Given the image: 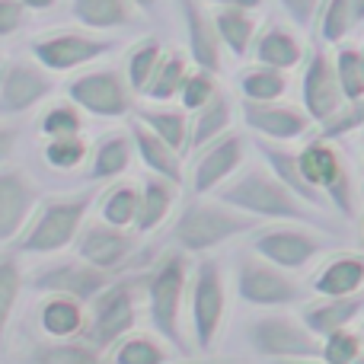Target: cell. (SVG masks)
Listing matches in <instances>:
<instances>
[{"label": "cell", "mask_w": 364, "mask_h": 364, "mask_svg": "<svg viewBox=\"0 0 364 364\" xmlns=\"http://www.w3.org/2000/svg\"><path fill=\"white\" fill-rule=\"evenodd\" d=\"M252 230V220L243 218V214H233L227 208H218V205H192L182 211V218L176 220V237L179 246L192 252H201V250H211V246L224 243V240L237 237V233H246Z\"/></svg>", "instance_id": "obj_3"}, {"label": "cell", "mask_w": 364, "mask_h": 364, "mask_svg": "<svg viewBox=\"0 0 364 364\" xmlns=\"http://www.w3.org/2000/svg\"><path fill=\"white\" fill-rule=\"evenodd\" d=\"M218 4H224V6H230V10H256L262 0H218Z\"/></svg>", "instance_id": "obj_49"}, {"label": "cell", "mask_w": 364, "mask_h": 364, "mask_svg": "<svg viewBox=\"0 0 364 364\" xmlns=\"http://www.w3.org/2000/svg\"><path fill=\"white\" fill-rule=\"evenodd\" d=\"M16 141H19V128L0 122V166H6V160L13 157V151H16Z\"/></svg>", "instance_id": "obj_48"}, {"label": "cell", "mask_w": 364, "mask_h": 364, "mask_svg": "<svg viewBox=\"0 0 364 364\" xmlns=\"http://www.w3.org/2000/svg\"><path fill=\"white\" fill-rule=\"evenodd\" d=\"M182 16H186V32H188V48H192V58L201 70L214 74L220 70V42L218 32H214V23L201 13L198 0H179Z\"/></svg>", "instance_id": "obj_19"}, {"label": "cell", "mask_w": 364, "mask_h": 364, "mask_svg": "<svg viewBox=\"0 0 364 364\" xmlns=\"http://www.w3.org/2000/svg\"><path fill=\"white\" fill-rule=\"evenodd\" d=\"M144 119V128H151L160 141L173 147V151H182L188 141V128H186V115L182 112H141Z\"/></svg>", "instance_id": "obj_40"}, {"label": "cell", "mask_w": 364, "mask_h": 364, "mask_svg": "<svg viewBox=\"0 0 364 364\" xmlns=\"http://www.w3.org/2000/svg\"><path fill=\"white\" fill-rule=\"evenodd\" d=\"M262 154L269 157V164L275 166L278 173H282V179L288 182L291 192H294L297 198L307 201V205H320V192H316V188L301 176V166H297V157H291V154H284V151H275V147H265V144H262Z\"/></svg>", "instance_id": "obj_36"}, {"label": "cell", "mask_w": 364, "mask_h": 364, "mask_svg": "<svg viewBox=\"0 0 364 364\" xmlns=\"http://www.w3.org/2000/svg\"><path fill=\"white\" fill-rule=\"evenodd\" d=\"M19 4H23L26 10H51L58 0H19Z\"/></svg>", "instance_id": "obj_50"}, {"label": "cell", "mask_w": 364, "mask_h": 364, "mask_svg": "<svg viewBox=\"0 0 364 364\" xmlns=\"http://www.w3.org/2000/svg\"><path fill=\"white\" fill-rule=\"evenodd\" d=\"M134 4H138V6H141V10H151V6H154V4H157V0H134Z\"/></svg>", "instance_id": "obj_52"}, {"label": "cell", "mask_w": 364, "mask_h": 364, "mask_svg": "<svg viewBox=\"0 0 364 364\" xmlns=\"http://www.w3.org/2000/svg\"><path fill=\"white\" fill-rule=\"evenodd\" d=\"M38 205V186L26 170L0 166V246L13 243L23 233L26 220Z\"/></svg>", "instance_id": "obj_11"}, {"label": "cell", "mask_w": 364, "mask_h": 364, "mask_svg": "<svg viewBox=\"0 0 364 364\" xmlns=\"http://www.w3.org/2000/svg\"><path fill=\"white\" fill-rule=\"evenodd\" d=\"M304 102H307V112L320 122L333 119L342 106V90H339V80H336V68L323 51H314V58L307 64V74H304Z\"/></svg>", "instance_id": "obj_14"}, {"label": "cell", "mask_w": 364, "mask_h": 364, "mask_svg": "<svg viewBox=\"0 0 364 364\" xmlns=\"http://www.w3.org/2000/svg\"><path fill=\"white\" fill-rule=\"evenodd\" d=\"M352 4V19L355 23H364V0H348Z\"/></svg>", "instance_id": "obj_51"}, {"label": "cell", "mask_w": 364, "mask_h": 364, "mask_svg": "<svg viewBox=\"0 0 364 364\" xmlns=\"http://www.w3.org/2000/svg\"><path fill=\"white\" fill-rule=\"evenodd\" d=\"M358 348H361L358 336L339 329V333H329V339H326V346L320 348V355H323V361L326 364H352L361 355Z\"/></svg>", "instance_id": "obj_44"}, {"label": "cell", "mask_w": 364, "mask_h": 364, "mask_svg": "<svg viewBox=\"0 0 364 364\" xmlns=\"http://www.w3.org/2000/svg\"><path fill=\"white\" fill-rule=\"evenodd\" d=\"M304 48L288 29L282 26H272L269 32H262L256 42V61L262 68H275V70H288L294 64H301Z\"/></svg>", "instance_id": "obj_23"}, {"label": "cell", "mask_w": 364, "mask_h": 364, "mask_svg": "<svg viewBox=\"0 0 364 364\" xmlns=\"http://www.w3.org/2000/svg\"><path fill=\"white\" fill-rule=\"evenodd\" d=\"M227 125H230V102H227L224 93H214L205 106L195 109V125H192V134H188L186 147L198 151L208 141H218V134L227 132Z\"/></svg>", "instance_id": "obj_27"}, {"label": "cell", "mask_w": 364, "mask_h": 364, "mask_svg": "<svg viewBox=\"0 0 364 364\" xmlns=\"http://www.w3.org/2000/svg\"><path fill=\"white\" fill-rule=\"evenodd\" d=\"M23 284H26V275L16 252H0V348H4L13 310H16L19 294H23Z\"/></svg>", "instance_id": "obj_29"}, {"label": "cell", "mask_w": 364, "mask_h": 364, "mask_svg": "<svg viewBox=\"0 0 364 364\" xmlns=\"http://www.w3.org/2000/svg\"><path fill=\"white\" fill-rule=\"evenodd\" d=\"M32 284H36V291H45V294H68L74 301H90L106 288V272L87 265L83 259L80 262H55L38 272L32 278Z\"/></svg>", "instance_id": "obj_12"}, {"label": "cell", "mask_w": 364, "mask_h": 364, "mask_svg": "<svg viewBox=\"0 0 364 364\" xmlns=\"http://www.w3.org/2000/svg\"><path fill=\"white\" fill-rule=\"evenodd\" d=\"M109 48H112V42L80 36V32H51V36H42L29 45L36 64H42L48 74H68L74 68H83V64L102 58Z\"/></svg>", "instance_id": "obj_6"}, {"label": "cell", "mask_w": 364, "mask_h": 364, "mask_svg": "<svg viewBox=\"0 0 364 364\" xmlns=\"http://www.w3.org/2000/svg\"><path fill=\"white\" fill-rule=\"evenodd\" d=\"M134 211H138V188L132 186H119L106 195L102 201V220L112 227H125L134 220Z\"/></svg>", "instance_id": "obj_42"}, {"label": "cell", "mask_w": 364, "mask_h": 364, "mask_svg": "<svg viewBox=\"0 0 364 364\" xmlns=\"http://www.w3.org/2000/svg\"><path fill=\"white\" fill-rule=\"evenodd\" d=\"M211 23H214L218 38L233 51V55L243 58L246 51H250L252 32H256V19L250 16V10H230V6H224V10H220Z\"/></svg>", "instance_id": "obj_30"}, {"label": "cell", "mask_w": 364, "mask_h": 364, "mask_svg": "<svg viewBox=\"0 0 364 364\" xmlns=\"http://www.w3.org/2000/svg\"><path fill=\"white\" fill-rule=\"evenodd\" d=\"M70 13L87 29H115L132 23V0H74Z\"/></svg>", "instance_id": "obj_24"}, {"label": "cell", "mask_w": 364, "mask_h": 364, "mask_svg": "<svg viewBox=\"0 0 364 364\" xmlns=\"http://www.w3.org/2000/svg\"><path fill=\"white\" fill-rule=\"evenodd\" d=\"M132 164V147L122 134H112L106 138L93 154V166H90V179L100 182V179H109V176H119V173L128 170Z\"/></svg>", "instance_id": "obj_32"}, {"label": "cell", "mask_w": 364, "mask_h": 364, "mask_svg": "<svg viewBox=\"0 0 364 364\" xmlns=\"http://www.w3.org/2000/svg\"><path fill=\"white\" fill-rule=\"evenodd\" d=\"M38 132L45 138H64V134H80L83 132V119L77 112L74 102H58V106H48L38 119Z\"/></svg>", "instance_id": "obj_38"}, {"label": "cell", "mask_w": 364, "mask_h": 364, "mask_svg": "<svg viewBox=\"0 0 364 364\" xmlns=\"http://www.w3.org/2000/svg\"><path fill=\"white\" fill-rule=\"evenodd\" d=\"M188 68H186V58L182 55H166L157 61V68H154L151 80H147V87L141 90V93L147 96V100H157V102H166L173 100V96L179 93L182 80H186Z\"/></svg>", "instance_id": "obj_31"}, {"label": "cell", "mask_w": 364, "mask_h": 364, "mask_svg": "<svg viewBox=\"0 0 364 364\" xmlns=\"http://www.w3.org/2000/svg\"><path fill=\"white\" fill-rule=\"evenodd\" d=\"M352 26H355V19H352V4H348V0H329V4L323 6L320 32H323L326 42H339V38H346Z\"/></svg>", "instance_id": "obj_43"}, {"label": "cell", "mask_w": 364, "mask_h": 364, "mask_svg": "<svg viewBox=\"0 0 364 364\" xmlns=\"http://www.w3.org/2000/svg\"><path fill=\"white\" fill-rule=\"evenodd\" d=\"M132 252V237L122 233L112 224H90L77 240V256L93 269H112V265L125 262V256Z\"/></svg>", "instance_id": "obj_17"}, {"label": "cell", "mask_w": 364, "mask_h": 364, "mask_svg": "<svg viewBox=\"0 0 364 364\" xmlns=\"http://www.w3.org/2000/svg\"><path fill=\"white\" fill-rule=\"evenodd\" d=\"M250 342L265 358H320V342L307 326L284 316H262L250 326Z\"/></svg>", "instance_id": "obj_7"}, {"label": "cell", "mask_w": 364, "mask_h": 364, "mask_svg": "<svg viewBox=\"0 0 364 364\" xmlns=\"http://www.w3.org/2000/svg\"><path fill=\"white\" fill-rule=\"evenodd\" d=\"M134 307L128 284H112L93 297V323L87 326V346L90 348H109L132 329Z\"/></svg>", "instance_id": "obj_9"}, {"label": "cell", "mask_w": 364, "mask_h": 364, "mask_svg": "<svg viewBox=\"0 0 364 364\" xmlns=\"http://www.w3.org/2000/svg\"><path fill=\"white\" fill-rule=\"evenodd\" d=\"M179 93H182V106L186 109H201L214 93H218V87H214L208 70H198V74H186Z\"/></svg>", "instance_id": "obj_45"}, {"label": "cell", "mask_w": 364, "mask_h": 364, "mask_svg": "<svg viewBox=\"0 0 364 364\" xmlns=\"http://www.w3.org/2000/svg\"><path fill=\"white\" fill-rule=\"evenodd\" d=\"M364 307V297H333L323 307H307L304 310V326L314 336H329L346 329V323H352L358 316V310Z\"/></svg>", "instance_id": "obj_22"}, {"label": "cell", "mask_w": 364, "mask_h": 364, "mask_svg": "<svg viewBox=\"0 0 364 364\" xmlns=\"http://www.w3.org/2000/svg\"><path fill=\"white\" fill-rule=\"evenodd\" d=\"M364 282V259L361 256H342L323 269V275H316V291L329 297H348L361 288Z\"/></svg>", "instance_id": "obj_25"}, {"label": "cell", "mask_w": 364, "mask_h": 364, "mask_svg": "<svg viewBox=\"0 0 364 364\" xmlns=\"http://www.w3.org/2000/svg\"><path fill=\"white\" fill-rule=\"evenodd\" d=\"M132 134H134V144L141 151V160L151 166L154 173H160L164 179L170 182H179V160H176V151H173L166 141H160L151 128H144L141 122L132 125Z\"/></svg>", "instance_id": "obj_28"}, {"label": "cell", "mask_w": 364, "mask_h": 364, "mask_svg": "<svg viewBox=\"0 0 364 364\" xmlns=\"http://www.w3.org/2000/svg\"><path fill=\"white\" fill-rule=\"evenodd\" d=\"M112 364H166V348L147 336H132L119 342V348L112 352Z\"/></svg>", "instance_id": "obj_39"}, {"label": "cell", "mask_w": 364, "mask_h": 364, "mask_svg": "<svg viewBox=\"0 0 364 364\" xmlns=\"http://www.w3.org/2000/svg\"><path fill=\"white\" fill-rule=\"evenodd\" d=\"M173 208V182L170 179H144L138 192V211H134V224L138 230H154L160 220L170 214Z\"/></svg>", "instance_id": "obj_26"}, {"label": "cell", "mask_w": 364, "mask_h": 364, "mask_svg": "<svg viewBox=\"0 0 364 364\" xmlns=\"http://www.w3.org/2000/svg\"><path fill=\"white\" fill-rule=\"evenodd\" d=\"M45 164L51 170H77L87 160V141L80 134H64V138H45Z\"/></svg>", "instance_id": "obj_35"}, {"label": "cell", "mask_w": 364, "mask_h": 364, "mask_svg": "<svg viewBox=\"0 0 364 364\" xmlns=\"http://www.w3.org/2000/svg\"><path fill=\"white\" fill-rule=\"evenodd\" d=\"M38 326L51 339H70L83 329V310L80 301L68 294H48L38 307Z\"/></svg>", "instance_id": "obj_21"}, {"label": "cell", "mask_w": 364, "mask_h": 364, "mask_svg": "<svg viewBox=\"0 0 364 364\" xmlns=\"http://www.w3.org/2000/svg\"><path fill=\"white\" fill-rule=\"evenodd\" d=\"M297 166H301V176L307 179L310 186H316V188L323 186L336 201H339V208L348 211V179H346V170H342V164H339L333 147L316 141V144H310L307 151L297 157Z\"/></svg>", "instance_id": "obj_16"}, {"label": "cell", "mask_w": 364, "mask_h": 364, "mask_svg": "<svg viewBox=\"0 0 364 364\" xmlns=\"http://www.w3.org/2000/svg\"><path fill=\"white\" fill-rule=\"evenodd\" d=\"M352 364H364V355H358V358H355Z\"/></svg>", "instance_id": "obj_54"}, {"label": "cell", "mask_w": 364, "mask_h": 364, "mask_svg": "<svg viewBox=\"0 0 364 364\" xmlns=\"http://www.w3.org/2000/svg\"><path fill=\"white\" fill-rule=\"evenodd\" d=\"M26 23V6L19 0H0V38L19 32Z\"/></svg>", "instance_id": "obj_46"}, {"label": "cell", "mask_w": 364, "mask_h": 364, "mask_svg": "<svg viewBox=\"0 0 364 364\" xmlns=\"http://www.w3.org/2000/svg\"><path fill=\"white\" fill-rule=\"evenodd\" d=\"M333 68H336V80H339V90H342V100H352V102L364 100V51L342 48Z\"/></svg>", "instance_id": "obj_34"}, {"label": "cell", "mask_w": 364, "mask_h": 364, "mask_svg": "<svg viewBox=\"0 0 364 364\" xmlns=\"http://www.w3.org/2000/svg\"><path fill=\"white\" fill-rule=\"evenodd\" d=\"M93 195H96V188L90 186V192L61 195V198L45 201L26 220L23 233L13 240L16 252H26V256H51V252H61L64 246H70L77 240V233H80L83 214L90 211Z\"/></svg>", "instance_id": "obj_1"}, {"label": "cell", "mask_w": 364, "mask_h": 364, "mask_svg": "<svg viewBox=\"0 0 364 364\" xmlns=\"http://www.w3.org/2000/svg\"><path fill=\"white\" fill-rule=\"evenodd\" d=\"M243 160V138L237 134H227L224 141H214L211 147L205 151V157L198 160V170H195V192L205 195L211 192L218 182H224Z\"/></svg>", "instance_id": "obj_20"}, {"label": "cell", "mask_w": 364, "mask_h": 364, "mask_svg": "<svg viewBox=\"0 0 364 364\" xmlns=\"http://www.w3.org/2000/svg\"><path fill=\"white\" fill-rule=\"evenodd\" d=\"M29 364H102V358L83 342H48L32 348Z\"/></svg>", "instance_id": "obj_33"}, {"label": "cell", "mask_w": 364, "mask_h": 364, "mask_svg": "<svg viewBox=\"0 0 364 364\" xmlns=\"http://www.w3.org/2000/svg\"><path fill=\"white\" fill-rule=\"evenodd\" d=\"M55 93L51 74L36 61H6L0 64V119L26 115Z\"/></svg>", "instance_id": "obj_4"}, {"label": "cell", "mask_w": 364, "mask_h": 364, "mask_svg": "<svg viewBox=\"0 0 364 364\" xmlns=\"http://www.w3.org/2000/svg\"><path fill=\"white\" fill-rule=\"evenodd\" d=\"M243 115L250 128H256V132L278 138V141L301 138L310 125V119L304 112H297L291 106H275V102H246Z\"/></svg>", "instance_id": "obj_18"}, {"label": "cell", "mask_w": 364, "mask_h": 364, "mask_svg": "<svg viewBox=\"0 0 364 364\" xmlns=\"http://www.w3.org/2000/svg\"><path fill=\"white\" fill-rule=\"evenodd\" d=\"M68 96L77 109L100 119H119L128 112V90L115 70H90L68 83Z\"/></svg>", "instance_id": "obj_8"}, {"label": "cell", "mask_w": 364, "mask_h": 364, "mask_svg": "<svg viewBox=\"0 0 364 364\" xmlns=\"http://www.w3.org/2000/svg\"><path fill=\"white\" fill-rule=\"evenodd\" d=\"M240 87H243V93H246V100L250 102H275L278 96L288 90V83H284L282 70L256 68V70H250V74H243Z\"/></svg>", "instance_id": "obj_37"}, {"label": "cell", "mask_w": 364, "mask_h": 364, "mask_svg": "<svg viewBox=\"0 0 364 364\" xmlns=\"http://www.w3.org/2000/svg\"><path fill=\"white\" fill-rule=\"evenodd\" d=\"M201 364H230V361H201Z\"/></svg>", "instance_id": "obj_53"}, {"label": "cell", "mask_w": 364, "mask_h": 364, "mask_svg": "<svg viewBox=\"0 0 364 364\" xmlns=\"http://www.w3.org/2000/svg\"><path fill=\"white\" fill-rule=\"evenodd\" d=\"M192 320H195V339L198 348L208 352L218 339L220 320H224V275L218 262H201L195 272V297H192Z\"/></svg>", "instance_id": "obj_10"}, {"label": "cell", "mask_w": 364, "mask_h": 364, "mask_svg": "<svg viewBox=\"0 0 364 364\" xmlns=\"http://www.w3.org/2000/svg\"><path fill=\"white\" fill-rule=\"evenodd\" d=\"M220 201L224 205H237L246 208V211L259 214V218H275V220H304V224H314V220L323 218L320 214L304 211V201L297 198L294 192L275 182L272 176H265L262 170H250L243 179H237L233 186H227L220 192Z\"/></svg>", "instance_id": "obj_2"}, {"label": "cell", "mask_w": 364, "mask_h": 364, "mask_svg": "<svg viewBox=\"0 0 364 364\" xmlns=\"http://www.w3.org/2000/svg\"><path fill=\"white\" fill-rule=\"evenodd\" d=\"M252 246H256L259 256H265L269 262L282 265V269H304L323 250V240L304 230H272L256 237Z\"/></svg>", "instance_id": "obj_15"}, {"label": "cell", "mask_w": 364, "mask_h": 364, "mask_svg": "<svg viewBox=\"0 0 364 364\" xmlns=\"http://www.w3.org/2000/svg\"><path fill=\"white\" fill-rule=\"evenodd\" d=\"M182 288H186V262H182V256L170 252L151 278V320L157 326V333L176 348H182L179 339Z\"/></svg>", "instance_id": "obj_5"}, {"label": "cell", "mask_w": 364, "mask_h": 364, "mask_svg": "<svg viewBox=\"0 0 364 364\" xmlns=\"http://www.w3.org/2000/svg\"><path fill=\"white\" fill-rule=\"evenodd\" d=\"M164 58V51H160V45L154 42V38H147V42H141L138 48L128 55V68H125V74H128V83H132L134 90H144L147 87V80H151V74H154V68H157V61Z\"/></svg>", "instance_id": "obj_41"}, {"label": "cell", "mask_w": 364, "mask_h": 364, "mask_svg": "<svg viewBox=\"0 0 364 364\" xmlns=\"http://www.w3.org/2000/svg\"><path fill=\"white\" fill-rule=\"evenodd\" d=\"M0 64H4V61H0Z\"/></svg>", "instance_id": "obj_55"}, {"label": "cell", "mask_w": 364, "mask_h": 364, "mask_svg": "<svg viewBox=\"0 0 364 364\" xmlns=\"http://www.w3.org/2000/svg\"><path fill=\"white\" fill-rule=\"evenodd\" d=\"M282 6L288 10V16L294 19L297 26H310L320 10V0H282Z\"/></svg>", "instance_id": "obj_47"}, {"label": "cell", "mask_w": 364, "mask_h": 364, "mask_svg": "<svg viewBox=\"0 0 364 364\" xmlns=\"http://www.w3.org/2000/svg\"><path fill=\"white\" fill-rule=\"evenodd\" d=\"M237 288H240V297H246L250 304H259V307L291 304L301 294L291 278H284L278 269L259 265L256 259H243V265L237 272Z\"/></svg>", "instance_id": "obj_13"}]
</instances>
